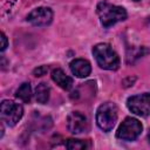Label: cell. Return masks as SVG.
Listing matches in <instances>:
<instances>
[{
  "instance_id": "6da1fadb",
  "label": "cell",
  "mask_w": 150,
  "mask_h": 150,
  "mask_svg": "<svg viewBox=\"0 0 150 150\" xmlns=\"http://www.w3.org/2000/svg\"><path fill=\"white\" fill-rule=\"evenodd\" d=\"M96 13L98 15L100 22L103 27L109 28L120 21H124L127 19V11L116 5H111L107 1L98 2L96 7Z\"/></svg>"
},
{
  "instance_id": "7a4b0ae2",
  "label": "cell",
  "mask_w": 150,
  "mask_h": 150,
  "mask_svg": "<svg viewBox=\"0 0 150 150\" xmlns=\"http://www.w3.org/2000/svg\"><path fill=\"white\" fill-rule=\"evenodd\" d=\"M93 55L97 64L105 70H116L120 67V57L108 43H97L93 47Z\"/></svg>"
},
{
  "instance_id": "3957f363",
  "label": "cell",
  "mask_w": 150,
  "mask_h": 150,
  "mask_svg": "<svg viewBox=\"0 0 150 150\" xmlns=\"http://www.w3.org/2000/svg\"><path fill=\"white\" fill-rule=\"evenodd\" d=\"M117 121V107L112 102L102 103L96 110V123L101 130L109 132Z\"/></svg>"
},
{
  "instance_id": "277c9868",
  "label": "cell",
  "mask_w": 150,
  "mask_h": 150,
  "mask_svg": "<svg viewBox=\"0 0 150 150\" xmlns=\"http://www.w3.org/2000/svg\"><path fill=\"white\" fill-rule=\"evenodd\" d=\"M142 123L134 117H127L118 127L116 131V137L122 141H135L142 132Z\"/></svg>"
},
{
  "instance_id": "5b68a950",
  "label": "cell",
  "mask_w": 150,
  "mask_h": 150,
  "mask_svg": "<svg viewBox=\"0 0 150 150\" xmlns=\"http://www.w3.org/2000/svg\"><path fill=\"white\" fill-rule=\"evenodd\" d=\"M1 120L8 127H14L23 115V108L19 103H15L9 100H4L1 102V110H0Z\"/></svg>"
},
{
  "instance_id": "8992f818",
  "label": "cell",
  "mask_w": 150,
  "mask_h": 150,
  "mask_svg": "<svg viewBox=\"0 0 150 150\" xmlns=\"http://www.w3.org/2000/svg\"><path fill=\"white\" fill-rule=\"evenodd\" d=\"M128 109L141 117L150 115V93H143L138 95L130 96L127 100Z\"/></svg>"
},
{
  "instance_id": "52a82bcc",
  "label": "cell",
  "mask_w": 150,
  "mask_h": 150,
  "mask_svg": "<svg viewBox=\"0 0 150 150\" xmlns=\"http://www.w3.org/2000/svg\"><path fill=\"white\" fill-rule=\"evenodd\" d=\"M26 20L33 26H47L53 20V11L48 7H38L27 15Z\"/></svg>"
},
{
  "instance_id": "ba28073f",
  "label": "cell",
  "mask_w": 150,
  "mask_h": 150,
  "mask_svg": "<svg viewBox=\"0 0 150 150\" xmlns=\"http://www.w3.org/2000/svg\"><path fill=\"white\" fill-rule=\"evenodd\" d=\"M67 128L74 135H79V134L86 132L88 130V128H89L88 120L82 112L73 111L67 117Z\"/></svg>"
},
{
  "instance_id": "9c48e42d",
  "label": "cell",
  "mask_w": 150,
  "mask_h": 150,
  "mask_svg": "<svg viewBox=\"0 0 150 150\" xmlns=\"http://www.w3.org/2000/svg\"><path fill=\"white\" fill-rule=\"evenodd\" d=\"M69 67H70L71 73L76 77H80V79L87 77L90 74V71H91L90 62L84 60V59H75V60H73L70 62Z\"/></svg>"
},
{
  "instance_id": "30bf717a",
  "label": "cell",
  "mask_w": 150,
  "mask_h": 150,
  "mask_svg": "<svg viewBox=\"0 0 150 150\" xmlns=\"http://www.w3.org/2000/svg\"><path fill=\"white\" fill-rule=\"evenodd\" d=\"M52 79L59 87H61L64 90H69L73 87V79L60 68H56L52 71Z\"/></svg>"
},
{
  "instance_id": "8fae6325",
  "label": "cell",
  "mask_w": 150,
  "mask_h": 150,
  "mask_svg": "<svg viewBox=\"0 0 150 150\" xmlns=\"http://www.w3.org/2000/svg\"><path fill=\"white\" fill-rule=\"evenodd\" d=\"M49 93H50V89H49L48 84L41 82L35 88V98H36V101L41 104H46L49 100Z\"/></svg>"
},
{
  "instance_id": "7c38bea8",
  "label": "cell",
  "mask_w": 150,
  "mask_h": 150,
  "mask_svg": "<svg viewBox=\"0 0 150 150\" xmlns=\"http://www.w3.org/2000/svg\"><path fill=\"white\" fill-rule=\"evenodd\" d=\"M15 96L21 100L22 102L25 103H28L32 98V88H30V84L28 82H23L16 90L15 93Z\"/></svg>"
},
{
  "instance_id": "4fadbf2b",
  "label": "cell",
  "mask_w": 150,
  "mask_h": 150,
  "mask_svg": "<svg viewBox=\"0 0 150 150\" xmlns=\"http://www.w3.org/2000/svg\"><path fill=\"white\" fill-rule=\"evenodd\" d=\"M89 145L84 142V141H81V139H75V138H69L67 139L66 142V148L67 149H70V150H82V149H86L88 148Z\"/></svg>"
},
{
  "instance_id": "5bb4252c",
  "label": "cell",
  "mask_w": 150,
  "mask_h": 150,
  "mask_svg": "<svg viewBox=\"0 0 150 150\" xmlns=\"http://www.w3.org/2000/svg\"><path fill=\"white\" fill-rule=\"evenodd\" d=\"M47 71H48L47 66H39L38 68H35V69L33 70V74H34V76H42V75H45Z\"/></svg>"
},
{
  "instance_id": "9a60e30c",
  "label": "cell",
  "mask_w": 150,
  "mask_h": 150,
  "mask_svg": "<svg viewBox=\"0 0 150 150\" xmlns=\"http://www.w3.org/2000/svg\"><path fill=\"white\" fill-rule=\"evenodd\" d=\"M0 40H1L0 50H1V52H4V50L7 48V46H8V40H7L6 35H5V33H1V38H0Z\"/></svg>"
},
{
  "instance_id": "2e32d148",
  "label": "cell",
  "mask_w": 150,
  "mask_h": 150,
  "mask_svg": "<svg viewBox=\"0 0 150 150\" xmlns=\"http://www.w3.org/2000/svg\"><path fill=\"white\" fill-rule=\"evenodd\" d=\"M148 142H149V144H150V130H149V132H148Z\"/></svg>"
},
{
  "instance_id": "e0dca14e",
  "label": "cell",
  "mask_w": 150,
  "mask_h": 150,
  "mask_svg": "<svg viewBox=\"0 0 150 150\" xmlns=\"http://www.w3.org/2000/svg\"><path fill=\"white\" fill-rule=\"evenodd\" d=\"M134 1H139V0H134Z\"/></svg>"
}]
</instances>
